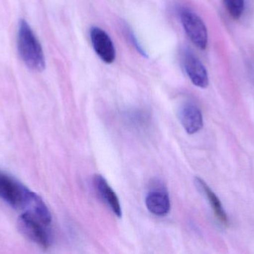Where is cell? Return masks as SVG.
Returning a JSON list of instances; mask_svg holds the SVG:
<instances>
[{"mask_svg": "<svg viewBox=\"0 0 254 254\" xmlns=\"http://www.w3.org/2000/svg\"><path fill=\"white\" fill-rule=\"evenodd\" d=\"M225 7L231 17L240 19L245 10V0H223Z\"/></svg>", "mask_w": 254, "mask_h": 254, "instance_id": "11", "label": "cell"}, {"mask_svg": "<svg viewBox=\"0 0 254 254\" xmlns=\"http://www.w3.org/2000/svg\"><path fill=\"white\" fill-rule=\"evenodd\" d=\"M93 181L95 189H96L97 192H98L100 196L107 203V205L110 207L113 213L118 218H122V209L120 201H119L116 192L109 185L107 180L103 176L96 174L94 177Z\"/></svg>", "mask_w": 254, "mask_h": 254, "instance_id": "8", "label": "cell"}, {"mask_svg": "<svg viewBox=\"0 0 254 254\" xmlns=\"http://www.w3.org/2000/svg\"><path fill=\"white\" fill-rule=\"evenodd\" d=\"M145 203L148 210L155 216H164L170 213V197L165 191H152L146 196Z\"/></svg>", "mask_w": 254, "mask_h": 254, "instance_id": "10", "label": "cell"}, {"mask_svg": "<svg viewBox=\"0 0 254 254\" xmlns=\"http://www.w3.org/2000/svg\"><path fill=\"white\" fill-rule=\"evenodd\" d=\"M181 123L188 134H194L203 128L202 113L199 107L192 102L182 106L179 112Z\"/></svg>", "mask_w": 254, "mask_h": 254, "instance_id": "7", "label": "cell"}, {"mask_svg": "<svg viewBox=\"0 0 254 254\" xmlns=\"http://www.w3.org/2000/svg\"><path fill=\"white\" fill-rule=\"evenodd\" d=\"M195 184L196 187L198 188V190L202 192L204 196L208 200L216 219L224 226H228V224H229L228 215H227L220 200L216 196L214 192H213L212 189L209 187L208 185L202 179L199 178V177H195Z\"/></svg>", "mask_w": 254, "mask_h": 254, "instance_id": "9", "label": "cell"}, {"mask_svg": "<svg viewBox=\"0 0 254 254\" xmlns=\"http://www.w3.org/2000/svg\"><path fill=\"white\" fill-rule=\"evenodd\" d=\"M0 199L44 225L52 223V215L43 200L22 183L0 171Z\"/></svg>", "mask_w": 254, "mask_h": 254, "instance_id": "1", "label": "cell"}, {"mask_svg": "<svg viewBox=\"0 0 254 254\" xmlns=\"http://www.w3.org/2000/svg\"><path fill=\"white\" fill-rule=\"evenodd\" d=\"M17 48L22 61L33 71L42 72L46 67L43 48L28 22L19 21L17 34Z\"/></svg>", "mask_w": 254, "mask_h": 254, "instance_id": "2", "label": "cell"}, {"mask_svg": "<svg viewBox=\"0 0 254 254\" xmlns=\"http://www.w3.org/2000/svg\"><path fill=\"white\" fill-rule=\"evenodd\" d=\"M48 227L26 213H22L17 221L19 232L32 243L47 249L51 245V236Z\"/></svg>", "mask_w": 254, "mask_h": 254, "instance_id": "3", "label": "cell"}, {"mask_svg": "<svg viewBox=\"0 0 254 254\" xmlns=\"http://www.w3.org/2000/svg\"><path fill=\"white\" fill-rule=\"evenodd\" d=\"M90 38L94 50L106 64H112L116 58V51L111 37L102 28H91Z\"/></svg>", "mask_w": 254, "mask_h": 254, "instance_id": "5", "label": "cell"}, {"mask_svg": "<svg viewBox=\"0 0 254 254\" xmlns=\"http://www.w3.org/2000/svg\"><path fill=\"white\" fill-rule=\"evenodd\" d=\"M180 18L184 29L190 40L197 48L204 50L208 43V34L202 19L196 13L186 8L182 9Z\"/></svg>", "mask_w": 254, "mask_h": 254, "instance_id": "4", "label": "cell"}, {"mask_svg": "<svg viewBox=\"0 0 254 254\" xmlns=\"http://www.w3.org/2000/svg\"><path fill=\"white\" fill-rule=\"evenodd\" d=\"M183 65L190 80L195 86L199 88L207 87L209 85L208 73L204 64L190 51L184 54Z\"/></svg>", "mask_w": 254, "mask_h": 254, "instance_id": "6", "label": "cell"}]
</instances>
